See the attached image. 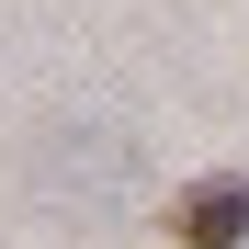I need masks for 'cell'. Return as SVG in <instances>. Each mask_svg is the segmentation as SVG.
Returning a JSON list of instances; mask_svg holds the SVG:
<instances>
[{"label": "cell", "mask_w": 249, "mask_h": 249, "mask_svg": "<svg viewBox=\"0 0 249 249\" xmlns=\"http://www.w3.org/2000/svg\"><path fill=\"white\" fill-rule=\"evenodd\" d=\"M170 238H181V249H238V238H249V181H238V170L181 181V193H170Z\"/></svg>", "instance_id": "cell-1"}]
</instances>
